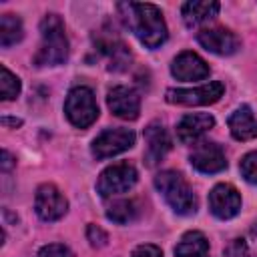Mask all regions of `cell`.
Returning a JSON list of instances; mask_svg holds the SVG:
<instances>
[{"label": "cell", "instance_id": "cell-1", "mask_svg": "<svg viewBox=\"0 0 257 257\" xmlns=\"http://www.w3.org/2000/svg\"><path fill=\"white\" fill-rule=\"evenodd\" d=\"M120 16L124 24L147 48H159L167 40V24L163 12L149 2H120Z\"/></svg>", "mask_w": 257, "mask_h": 257}, {"label": "cell", "instance_id": "cell-2", "mask_svg": "<svg viewBox=\"0 0 257 257\" xmlns=\"http://www.w3.org/2000/svg\"><path fill=\"white\" fill-rule=\"evenodd\" d=\"M40 46L34 56L36 66H58L68 58V40L60 16L46 14L40 22Z\"/></svg>", "mask_w": 257, "mask_h": 257}, {"label": "cell", "instance_id": "cell-3", "mask_svg": "<svg viewBox=\"0 0 257 257\" xmlns=\"http://www.w3.org/2000/svg\"><path fill=\"white\" fill-rule=\"evenodd\" d=\"M155 187L179 215H193L197 211V197L189 183L177 171H161L155 177Z\"/></svg>", "mask_w": 257, "mask_h": 257}, {"label": "cell", "instance_id": "cell-4", "mask_svg": "<svg viewBox=\"0 0 257 257\" xmlns=\"http://www.w3.org/2000/svg\"><path fill=\"white\" fill-rule=\"evenodd\" d=\"M64 112L74 126H90L98 118V104L94 100V92L88 86H74L64 100Z\"/></svg>", "mask_w": 257, "mask_h": 257}, {"label": "cell", "instance_id": "cell-5", "mask_svg": "<svg viewBox=\"0 0 257 257\" xmlns=\"http://www.w3.org/2000/svg\"><path fill=\"white\" fill-rule=\"evenodd\" d=\"M137 169L131 163H116L106 167L96 183V189L100 193V197H112V195H120L126 193L128 189L135 187L137 183Z\"/></svg>", "mask_w": 257, "mask_h": 257}, {"label": "cell", "instance_id": "cell-6", "mask_svg": "<svg viewBox=\"0 0 257 257\" xmlns=\"http://www.w3.org/2000/svg\"><path fill=\"white\" fill-rule=\"evenodd\" d=\"M223 84L221 82H209L197 88H169L165 92L167 102L171 104H187V106H199V104H213L223 96Z\"/></svg>", "mask_w": 257, "mask_h": 257}, {"label": "cell", "instance_id": "cell-7", "mask_svg": "<svg viewBox=\"0 0 257 257\" xmlns=\"http://www.w3.org/2000/svg\"><path fill=\"white\" fill-rule=\"evenodd\" d=\"M34 209L38 213V217L42 221H58L66 209H68V201L64 199V195L50 183H44L36 189L34 195Z\"/></svg>", "mask_w": 257, "mask_h": 257}, {"label": "cell", "instance_id": "cell-8", "mask_svg": "<svg viewBox=\"0 0 257 257\" xmlns=\"http://www.w3.org/2000/svg\"><path fill=\"white\" fill-rule=\"evenodd\" d=\"M135 145V133L128 128H106L92 141V155L96 159L114 157Z\"/></svg>", "mask_w": 257, "mask_h": 257}, {"label": "cell", "instance_id": "cell-9", "mask_svg": "<svg viewBox=\"0 0 257 257\" xmlns=\"http://www.w3.org/2000/svg\"><path fill=\"white\" fill-rule=\"evenodd\" d=\"M189 161L199 173H205V175L219 173L227 167V159H225L223 149L217 143H209V141L197 143L189 155Z\"/></svg>", "mask_w": 257, "mask_h": 257}, {"label": "cell", "instance_id": "cell-10", "mask_svg": "<svg viewBox=\"0 0 257 257\" xmlns=\"http://www.w3.org/2000/svg\"><path fill=\"white\" fill-rule=\"evenodd\" d=\"M209 209L219 219H231L241 209V195L229 183H219L209 193Z\"/></svg>", "mask_w": 257, "mask_h": 257}, {"label": "cell", "instance_id": "cell-11", "mask_svg": "<svg viewBox=\"0 0 257 257\" xmlns=\"http://www.w3.org/2000/svg\"><path fill=\"white\" fill-rule=\"evenodd\" d=\"M106 104L112 114L124 120H135L141 112V96L131 86H114L108 90Z\"/></svg>", "mask_w": 257, "mask_h": 257}, {"label": "cell", "instance_id": "cell-12", "mask_svg": "<svg viewBox=\"0 0 257 257\" xmlns=\"http://www.w3.org/2000/svg\"><path fill=\"white\" fill-rule=\"evenodd\" d=\"M145 161L149 167H155L159 165L165 155L171 151V139H169V133L167 128L161 124V122H151L147 128H145Z\"/></svg>", "mask_w": 257, "mask_h": 257}, {"label": "cell", "instance_id": "cell-13", "mask_svg": "<svg viewBox=\"0 0 257 257\" xmlns=\"http://www.w3.org/2000/svg\"><path fill=\"white\" fill-rule=\"evenodd\" d=\"M197 40L205 50H209L213 54H221V56H229V54L237 52V48H239V38L227 28L201 30V32H197Z\"/></svg>", "mask_w": 257, "mask_h": 257}, {"label": "cell", "instance_id": "cell-14", "mask_svg": "<svg viewBox=\"0 0 257 257\" xmlns=\"http://www.w3.org/2000/svg\"><path fill=\"white\" fill-rule=\"evenodd\" d=\"M171 72L177 80H185V82L203 80V78L209 76V64L199 54H195L191 50H185L173 60Z\"/></svg>", "mask_w": 257, "mask_h": 257}, {"label": "cell", "instance_id": "cell-15", "mask_svg": "<svg viewBox=\"0 0 257 257\" xmlns=\"http://www.w3.org/2000/svg\"><path fill=\"white\" fill-rule=\"evenodd\" d=\"M94 42H96V48L108 58V68L110 70H124L131 62V52L126 48V44L116 36V34H110V32H100L98 38L94 36Z\"/></svg>", "mask_w": 257, "mask_h": 257}, {"label": "cell", "instance_id": "cell-16", "mask_svg": "<svg viewBox=\"0 0 257 257\" xmlns=\"http://www.w3.org/2000/svg\"><path fill=\"white\" fill-rule=\"evenodd\" d=\"M215 124V118L209 112H191L185 114L177 124V137L181 143H195Z\"/></svg>", "mask_w": 257, "mask_h": 257}, {"label": "cell", "instance_id": "cell-17", "mask_svg": "<svg viewBox=\"0 0 257 257\" xmlns=\"http://www.w3.org/2000/svg\"><path fill=\"white\" fill-rule=\"evenodd\" d=\"M229 131L237 141H251L257 137V118L247 104H241L229 116Z\"/></svg>", "mask_w": 257, "mask_h": 257}, {"label": "cell", "instance_id": "cell-18", "mask_svg": "<svg viewBox=\"0 0 257 257\" xmlns=\"http://www.w3.org/2000/svg\"><path fill=\"white\" fill-rule=\"evenodd\" d=\"M217 12H219V2H213V0H193L183 4V10H181L187 26H199L211 20L213 16H217Z\"/></svg>", "mask_w": 257, "mask_h": 257}, {"label": "cell", "instance_id": "cell-19", "mask_svg": "<svg viewBox=\"0 0 257 257\" xmlns=\"http://www.w3.org/2000/svg\"><path fill=\"white\" fill-rule=\"evenodd\" d=\"M175 257H209V241L201 231H189L175 247Z\"/></svg>", "mask_w": 257, "mask_h": 257}, {"label": "cell", "instance_id": "cell-20", "mask_svg": "<svg viewBox=\"0 0 257 257\" xmlns=\"http://www.w3.org/2000/svg\"><path fill=\"white\" fill-rule=\"evenodd\" d=\"M22 40V22L16 14H2L0 16V44L8 48Z\"/></svg>", "mask_w": 257, "mask_h": 257}, {"label": "cell", "instance_id": "cell-21", "mask_svg": "<svg viewBox=\"0 0 257 257\" xmlns=\"http://www.w3.org/2000/svg\"><path fill=\"white\" fill-rule=\"evenodd\" d=\"M139 209H137V203L133 199H120V201H114L108 211H106V217L118 225H124L128 221H133L137 217Z\"/></svg>", "mask_w": 257, "mask_h": 257}, {"label": "cell", "instance_id": "cell-22", "mask_svg": "<svg viewBox=\"0 0 257 257\" xmlns=\"http://www.w3.org/2000/svg\"><path fill=\"white\" fill-rule=\"evenodd\" d=\"M0 94L2 100H12L20 94V80L6 66L0 68Z\"/></svg>", "mask_w": 257, "mask_h": 257}, {"label": "cell", "instance_id": "cell-23", "mask_svg": "<svg viewBox=\"0 0 257 257\" xmlns=\"http://www.w3.org/2000/svg\"><path fill=\"white\" fill-rule=\"evenodd\" d=\"M239 171H241V175H243V179H245L247 183L257 185V151L247 153V155L241 159Z\"/></svg>", "mask_w": 257, "mask_h": 257}, {"label": "cell", "instance_id": "cell-24", "mask_svg": "<svg viewBox=\"0 0 257 257\" xmlns=\"http://www.w3.org/2000/svg\"><path fill=\"white\" fill-rule=\"evenodd\" d=\"M36 257H70V251L62 243H50V245H44Z\"/></svg>", "mask_w": 257, "mask_h": 257}, {"label": "cell", "instance_id": "cell-25", "mask_svg": "<svg viewBox=\"0 0 257 257\" xmlns=\"http://www.w3.org/2000/svg\"><path fill=\"white\" fill-rule=\"evenodd\" d=\"M225 257H249V247L245 239H233L225 247Z\"/></svg>", "mask_w": 257, "mask_h": 257}, {"label": "cell", "instance_id": "cell-26", "mask_svg": "<svg viewBox=\"0 0 257 257\" xmlns=\"http://www.w3.org/2000/svg\"><path fill=\"white\" fill-rule=\"evenodd\" d=\"M86 237H88V241H90L92 247H102L108 241V235L98 225H88L86 227Z\"/></svg>", "mask_w": 257, "mask_h": 257}, {"label": "cell", "instance_id": "cell-27", "mask_svg": "<svg viewBox=\"0 0 257 257\" xmlns=\"http://www.w3.org/2000/svg\"><path fill=\"white\" fill-rule=\"evenodd\" d=\"M133 257H163V251H161L157 245L145 243V245H139V247L133 251Z\"/></svg>", "mask_w": 257, "mask_h": 257}, {"label": "cell", "instance_id": "cell-28", "mask_svg": "<svg viewBox=\"0 0 257 257\" xmlns=\"http://www.w3.org/2000/svg\"><path fill=\"white\" fill-rule=\"evenodd\" d=\"M12 165H14L12 155H10L8 151H2V171H10V169H12Z\"/></svg>", "mask_w": 257, "mask_h": 257}, {"label": "cell", "instance_id": "cell-29", "mask_svg": "<svg viewBox=\"0 0 257 257\" xmlns=\"http://www.w3.org/2000/svg\"><path fill=\"white\" fill-rule=\"evenodd\" d=\"M2 124H10V126H20V124H22V120H20V118H8V116H4V118H2Z\"/></svg>", "mask_w": 257, "mask_h": 257}]
</instances>
